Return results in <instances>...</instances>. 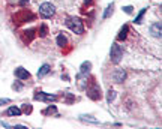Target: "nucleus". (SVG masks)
<instances>
[{
	"label": "nucleus",
	"mask_w": 162,
	"mask_h": 129,
	"mask_svg": "<svg viewBox=\"0 0 162 129\" xmlns=\"http://www.w3.org/2000/svg\"><path fill=\"white\" fill-rule=\"evenodd\" d=\"M87 95H89V98H92V99L96 101V99L101 98V89L95 86L93 89H89V90H87Z\"/></svg>",
	"instance_id": "obj_8"
},
{
	"label": "nucleus",
	"mask_w": 162,
	"mask_h": 129,
	"mask_svg": "<svg viewBox=\"0 0 162 129\" xmlns=\"http://www.w3.org/2000/svg\"><path fill=\"white\" fill-rule=\"evenodd\" d=\"M114 96H116L114 90H110V92H108V96H107V102H108V104H111V102H113V99H114Z\"/></svg>",
	"instance_id": "obj_16"
},
{
	"label": "nucleus",
	"mask_w": 162,
	"mask_h": 129,
	"mask_svg": "<svg viewBox=\"0 0 162 129\" xmlns=\"http://www.w3.org/2000/svg\"><path fill=\"white\" fill-rule=\"evenodd\" d=\"M35 99L36 101H47V102H51V101H56L57 98L54 95H47V93H42V92H38L35 95Z\"/></svg>",
	"instance_id": "obj_5"
},
{
	"label": "nucleus",
	"mask_w": 162,
	"mask_h": 129,
	"mask_svg": "<svg viewBox=\"0 0 162 129\" xmlns=\"http://www.w3.org/2000/svg\"><path fill=\"white\" fill-rule=\"evenodd\" d=\"M15 77L18 80H29L30 78V74L24 69V68H17L15 69Z\"/></svg>",
	"instance_id": "obj_6"
},
{
	"label": "nucleus",
	"mask_w": 162,
	"mask_h": 129,
	"mask_svg": "<svg viewBox=\"0 0 162 129\" xmlns=\"http://www.w3.org/2000/svg\"><path fill=\"white\" fill-rule=\"evenodd\" d=\"M57 45H59V47H65V45H66V38H65L63 35H59V36H57Z\"/></svg>",
	"instance_id": "obj_14"
},
{
	"label": "nucleus",
	"mask_w": 162,
	"mask_h": 129,
	"mask_svg": "<svg viewBox=\"0 0 162 129\" xmlns=\"http://www.w3.org/2000/svg\"><path fill=\"white\" fill-rule=\"evenodd\" d=\"M41 35H42V36L47 35V26H42V27H41Z\"/></svg>",
	"instance_id": "obj_20"
},
{
	"label": "nucleus",
	"mask_w": 162,
	"mask_h": 129,
	"mask_svg": "<svg viewBox=\"0 0 162 129\" xmlns=\"http://www.w3.org/2000/svg\"><path fill=\"white\" fill-rule=\"evenodd\" d=\"M90 68H92V63H90V62H84V63L81 65V68H80V69H81V74H83V75L87 74V72L90 71Z\"/></svg>",
	"instance_id": "obj_12"
},
{
	"label": "nucleus",
	"mask_w": 162,
	"mask_h": 129,
	"mask_svg": "<svg viewBox=\"0 0 162 129\" xmlns=\"http://www.w3.org/2000/svg\"><path fill=\"white\" fill-rule=\"evenodd\" d=\"M128 32H129V27L125 24V26L120 29V32H119V35H117V39H119V41L125 39V38H126V35H128Z\"/></svg>",
	"instance_id": "obj_10"
},
{
	"label": "nucleus",
	"mask_w": 162,
	"mask_h": 129,
	"mask_svg": "<svg viewBox=\"0 0 162 129\" xmlns=\"http://www.w3.org/2000/svg\"><path fill=\"white\" fill-rule=\"evenodd\" d=\"M11 101L9 99H0V105H3V104H9Z\"/></svg>",
	"instance_id": "obj_22"
},
{
	"label": "nucleus",
	"mask_w": 162,
	"mask_h": 129,
	"mask_svg": "<svg viewBox=\"0 0 162 129\" xmlns=\"http://www.w3.org/2000/svg\"><path fill=\"white\" fill-rule=\"evenodd\" d=\"M81 120H86V122H90V123H99L96 119H92L90 116H81Z\"/></svg>",
	"instance_id": "obj_17"
},
{
	"label": "nucleus",
	"mask_w": 162,
	"mask_h": 129,
	"mask_svg": "<svg viewBox=\"0 0 162 129\" xmlns=\"http://www.w3.org/2000/svg\"><path fill=\"white\" fill-rule=\"evenodd\" d=\"M50 69H51V66H50V65H42V66H41V69L38 71V78L45 77V75L50 72Z\"/></svg>",
	"instance_id": "obj_9"
},
{
	"label": "nucleus",
	"mask_w": 162,
	"mask_h": 129,
	"mask_svg": "<svg viewBox=\"0 0 162 129\" xmlns=\"http://www.w3.org/2000/svg\"><path fill=\"white\" fill-rule=\"evenodd\" d=\"M113 8H114V5L111 3V5H108V8L105 9V12H104V18H105V20L110 18V15H113Z\"/></svg>",
	"instance_id": "obj_13"
},
{
	"label": "nucleus",
	"mask_w": 162,
	"mask_h": 129,
	"mask_svg": "<svg viewBox=\"0 0 162 129\" xmlns=\"http://www.w3.org/2000/svg\"><path fill=\"white\" fill-rule=\"evenodd\" d=\"M6 114L8 116H21V110L17 108V107H11V108H8Z\"/></svg>",
	"instance_id": "obj_11"
},
{
	"label": "nucleus",
	"mask_w": 162,
	"mask_h": 129,
	"mask_svg": "<svg viewBox=\"0 0 162 129\" xmlns=\"http://www.w3.org/2000/svg\"><path fill=\"white\" fill-rule=\"evenodd\" d=\"M44 114H56V108L54 107H50V108H47L44 111Z\"/></svg>",
	"instance_id": "obj_18"
},
{
	"label": "nucleus",
	"mask_w": 162,
	"mask_h": 129,
	"mask_svg": "<svg viewBox=\"0 0 162 129\" xmlns=\"http://www.w3.org/2000/svg\"><path fill=\"white\" fill-rule=\"evenodd\" d=\"M110 56H111V62L113 63H119L123 57V50L119 44H113L111 45V51H110Z\"/></svg>",
	"instance_id": "obj_3"
},
{
	"label": "nucleus",
	"mask_w": 162,
	"mask_h": 129,
	"mask_svg": "<svg viewBox=\"0 0 162 129\" xmlns=\"http://www.w3.org/2000/svg\"><path fill=\"white\" fill-rule=\"evenodd\" d=\"M123 9H125V12H126V14H131V12H132V6H125Z\"/></svg>",
	"instance_id": "obj_21"
},
{
	"label": "nucleus",
	"mask_w": 162,
	"mask_h": 129,
	"mask_svg": "<svg viewBox=\"0 0 162 129\" xmlns=\"http://www.w3.org/2000/svg\"><path fill=\"white\" fill-rule=\"evenodd\" d=\"M111 77H113V80H114L116 83H123V80L126 78V72H125L123 69H116V71L111 74Z\"/></svg>",
	"instance_id": "obj_4"
},
{
	"label": "nucleus",
	"mask_w": 162,
	"mask_h": 129,
	"mask_svg": "<svg viewBox=\"0 0 162 129\" xmlns=\"http://www.w3.org/2000/svg\"><path fill=\"white\" fill-rule=\"evenodd\" d=\"M146 11H147V9H141V12L138 14V17L135 18V21H134V23L140 24V23H141V20H143V17H144V14H146Z\"/></svg>",
	"instance_id": "obj_15"
},
{
	"label": "nucleus",
	"mask_w": 162,
	"mask_h": 129,
	"mask_svg": "<svg viewBox=\"0 0 162 129\" xmlns=\"http://www.w3.org/2000/svg\"><path fill=\"white\" fill-rule=\"evenodd\" d=\"M23 111H24V113H32V107H30L29 104H26V105L23 107Z\"/></svg>",
	"instance_id": "obj_19"
},
{
	"label": "nucleus",
	"mask_w": 162,
	"mask_h": 129,
	"mask_svg": "<svg viewBox=\"0 0 162 129\" xmlns=\"http://www.w3.org/2000/svg\"><path fill=\"white\" fill-rule=\"evenodd\" d=\"M161 30H162L161 23H153V24L150 26V33H152V36H155V38H161Z\"/></svg>",
	"instance_id": "obj_7"
},
{
	"label": "nucleus",
	"mask_w": 162,
	"mask_h": 129,
	"mask_svg": "<svg viewBox=\"0 0 162 129\" xmlns=\"http://www.w3.org/2000/svg\"><path fill=\"white\" fill-rule=\"evenodd\" d=\"M26 2H27V0H23V3H26Z\"/></svg>",
	"instance_id": "obj_23"
},
{
	"label": "nucleus",
	"mask_w": 162,
	"mask_h": 129,
	"mask_svg": "<svg viewBox=\"0 0 162 129\" xmlns=\"http://www.w3.org/2000/svg\"><path fill=\"white\" fill-rule=\"evenodd\" d=\"M39 14H41L44 18H51V17L56 14V8H54L53 3L45 2V3H42V5L39 6Z\"/></svg>",
	"instance_id": "obj_2"
},
{
	"label": "nucleus",
	"mask_w": 162,
	"mask_h": 129,
	"mask_svg": "<svg viewBox=\"0 0 162 129\" xmlns=\"http://www.w3.org/2000/svg\"><path fill=\"white\" fill-rule=\"evenodd\" d=\"M65 24H66V27H69V29H71L74 33H77V35H83V33H84V27H83V23H81L80 18H75V17L66 18Z\"/></svg>",
	"instance_id": "obj_1"
}]
</instances>
